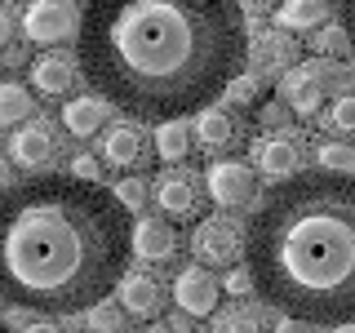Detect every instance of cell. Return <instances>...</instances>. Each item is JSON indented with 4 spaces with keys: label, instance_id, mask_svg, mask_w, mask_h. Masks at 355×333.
<instances>
[{
    "label": "cell",
    "instance_id": "cell-19",
    "mask_svg": "<svg viewBox=\"0 0 355 333\" xmlns=\"http://www.w3.org/2000/svg\"><path fill=\"white\" fill-rule=\"evenodd\" d=\"M253 62L258 67H288L297 62V44L288 31H258L253 36Z\"/></svg>",
    "mask_w": 355,
    "mask_h": 333
},
{
    "label": "cell",
    "instance_id": "cell-5",
    "mask_svg": "<svg viewBox=\"0 0 355 333\" xmlns=\"http://www.w3.org/2000/svg\"><path fill=\"white\" fill-rule=\"evenodd\" d=\"M191 249L200 262L227 266L249 249V231H240V222H231V218H205L191 236Z\"/></svg>",
    "mask_w": 355,
    "mask_h": 333
},
{
    "label": "cell",
    "instance_id": "cell-35",
    "mask_svg": "<svg viewBox=\"0 0 355 333\" xmlns=\"http://www.w3.org/2000/svg\"><path fill=\"white\" fill-rule=\"evenodd\" d=\"M22 333H62V329L53 325V320H31V325L22 329Z\"/></svg>",
    "mask_w": 355,
    "mask_h": 333
},
{
    "label": "cell",
    "instance_id": "cell-6",
    "mask_svg": "<svg viewBox=\"0 0 355 333\" xmlns=\"http://www.w3.org/2000/svg\"><path fill=\"white\" fill-rule=\"evenodd\" d=\"M173 302H178V311H187V316H196V320L218 316L214 275H209L205 266H182V271L173 275Z\"/></svg>",
    "mask_w": 355,
    "mask_h": 333
},
{
    "label": "cell",
    "instance_id": "cell-18",
    "mask_svg": "<svg viewBox=\"0 0 355 333\" xmlns=\"http://www.w3.org/2000/svg\"><path fill=\"white\" fill-rule=\"evenodd\" d=\"M120 307L138 320H151L155 311H160V284H155L151 275H125V280H120Z\"/></svg>",
    "mask_w": 355,
    "mask_h": 333
},
{
    "label": "cell",
    "instance_id": "cell-20",
    "mask_svg": "<svg viewBox=\"0 0 355 333\" xmlns=\"http://www.w3.org/2000/svg\"><path fill=\"white\" fill-rule=\"evenodd\" d=\"M155 151H160L169 164L187 160V151H191V129H187L182 120H169V125H160V133H155Z\"/></svg>",
    "mask_w": 355,
    "mask_h": 333
},
{
    "label": "cell",
    "instance_id": "cell-11",
    "mask_svg": "<svg viewBox=\"0 0 355 333\" xmlns=\"http://www.w3.org/2000/svg\"><path fill=\"white\" fill-rule=\"evenodd\" d=\"M297 164H302V151H297L293 138H258V147H253V169L275 178V182H288V178H297Z\"/></svg>",
    "mask_w": 355,
    "mask_h": 333
},
{
    "label": "cell",
    "instance_id": "cell-31",
    "mask_svg": "<svg viewBox=\"0 0 355 333\" xmlns=\"http://www.w3.org/2000/svg\"><path fill=\"white\" fill-rule=\"evenodd\" d=\"M271 333H315V325H311V320H293V316H284Z\"/></svg>",
    "mask_w": 355,
    "mask_h": 333
},
{
    "label": "cell",
    "instance_id": "cell-30",
    "mask_svg": "<svg viewBox=\"0 0 355 333\" xmlns=\"http://www.w3.org/2000/svg\"><path fill=\"white\" fill-rule=\"evenodd\" d=\"M98 160L94 155H71V178H80V182H98Z\"/></svg>",
    "mask_w": 355,
    "mask_h": 333
},
{
    "label": "cell",
    "instance_id": "cell-16",
    "mask_svg": "<svg viewBox=\"0 0 355 333\" xmlns=\"http://www.w3.org/2000/svg\"><path fill=\"white\" fill-rule=\"evenodd\" d=\"M155 205H160L169 218H191L196 214V182L182 169L164 173L160 182H155Z\"/></svg>",
    "mask_w": 355,
    "mask_h": 333
},
{
    "label": "cell",
    "instance_id": "cell-25",
    "mask_svg": "<svg viewBox=\"0 0 355 333\" xmlns=\"http://www.w3.org/2000/svg\"><path fill=\"white\" fill-rule=\"evenodd\" d=\"M329 125H333V129H342V133H355V89H347V94L333 98V107H329Z\"/></svg>",
    "mask_w": 355,
    "mask_h": 333
},
{
    "label": "cell",
    "instance_id": "cell-39",
    "mask_svg": "<svg viewBox=\"0 0 355 333\" xmlns=\"http://www.w3.org/2000/svg\"><path fill=\"white\" fill-rule=\"evenodd\" d=\"M151 333H173V325H151Z\"/></svg>",
    "mask_w": 355,
    "mask_h": 333
},
{
    "label": "cell",
    "instance_id": "cell-22",
    "mask_svg": "<svg viewBox=\"0 0 355 333\" xmlns=\"http://www.w3.org/2000/svg\"><path fill=\"white\" fill-rule=\"evenodd\" d=\"M214 333H258V316L249 307H218L214 316Z\"/></svg>",
    "mask_w": 355,
    "mask_h": 333
},
{
    "label": "cell",
    "instance_id": "cell-28",
    "mask_svg": "<svg viewBox=\"0 0 355 333\" xmlns=\"http://www.w3.org/2000/svg\"><path fill=\"white\" fill-rule=\"evenodd\" d=\"M116 200L125 209H142V200H147V182H142V178H120V182H116Z\"/></svg>",
    "mask_w": 355,
    "mask_h": 333
},
{
    "label": "cell",
    "instance_id": "cell-4",
    "mask_svg": "<svg viewBox=\"0 0 355 333\" xmlns=\"http://www.w3.org/2000/svg\"><path fill=\"white\" fill-rule=\"evenodd\" d=\"M85 14L76 9V0H31L22 14V36L31 44H58L76 31L80 36Z\"/></svg>",
    "mask_w": 355,
    "mask_h": 333
},
{
    "label": "cell",
    "instance_id": "cell-34",
    "mask_svg": "<svg viewBox=\"0 0 355 333\" xmlns=\"http://www.w3.org/2000/svg\"><path fill=\"white\" fill-rule=\"evenodd\" d=\"M240 5L249 9V14H266V9H280L275 0H240Z\"/></svg>",
    "mask_w": 355,
    "mask_h": 333
},
{
    "label": "cell",
    "instance_id": "cell-21",
    "mask_svg": "<svg viewBox=\"0 0 355 333\" xmlns=\"http://www.w3.org/2000/svg\"><path fill=\"white\" fill-rule=\"evenodd\" d=\"M31 107H36V103H31V94L18 80L0 85V125H18V120H27Z\"/></svg>",
    "mask_w": 355,
    "mask_h": 333
},
{
    "label": "cell",
    "instance_id": "cell-33",
    "mask_svg": "<svg viewBox=\"0 0 355 333\" xmlns=\"http://www.w3.org/2000/svg\"><path fill=\"white\" fill-rule=\"evenodd\" d=\"M0 40H14V9H0Z\"/></svg>",
    "mask_w": 355,
    "mask_h": 333
},
{
    "label": "cell",
    "instance_id": "cell-3",
    "mask_svg": "<svg viewBox=\"0 0 355 333\" xmlns=\"http://www.w3.org/2000/svg\"><path fill=\"white\" fill-rule=\"evenodd\" d=\"M258 298L311 325L355 320V173H297L249 218Z\"/></svg>",
    "mask_w": 355,
    "mask_h": 333
},
{
    "label": "cell",
    "instance_id": "cell-29",
    "mask_svg": "<svg viewBox=\"0 0 355 333\" xmlns=\"http://www.w3.org/2000/svg\"><path fill=\"white\" fill-rule=\"evenodd\" d=\"M249 289H258V284H253V271H249V266H236V271H227V293L244 298Z\"/></svg>",
    "mask_w": 355,
    "mask_h": 333
},
{
    "label": "cell",
    "instance_id": "cell-32",
    "mask_svg": "<svg viewBox=\"0 0 355 333\" xmlns=\"http://www.w3.org/2000/svg\"><path fill=\"white\" fill-rule=\"evenodd\" d=\"M342 27L351 36V53H355V0H342Z\"/></svg>",
    "mask_w": 355,
    "mask_h": 333
},
{
    "label": "cell",
    "instance_id": "cell-23",
    "mask_svg": "<svg viewBox=\"0 0 355 333\" xmlns=\"http://www.w3.org/2000/svg\"><path fill=\"white\" fill-rule=\"evenodd\" d=\"M315 160H320V169H329V173H351L355 169V147H347V142H324V147L315 151Z\"/></svg>",
    "mask_w": 355,
    "mask_h": 333
},
{
    "label": "cell",
    "instance_id": "cell-17",
    "mask_svg": "<svg viewBox=\"0 0 355 333\" xmlns=\"http://www.w3.org/2000/svg\"><path fill=\"white\" fill-rule=\"evenodd\" d=\"M107 111H111L107 98H71L62 107V125L71 129V138H94L107 125Z\"/></svg>",
    "mask_w": 355,
    "mask_h": 333
},
{
    "label": "cell",
    "instance_id": "cell-15",
    "mask_svg": "<svg viewBox=\"0 0 355 333\" xmlns=\"http://www.w3.org/2000/svg\"><path fill=\"white\" fill-rule=\"evenodd\" d=\"M196 142L205 151H222L236 142V116L227 107H205L196 111Z\"/></svg>",
    "mask_w": 355,
    "mask_h": 333
},
{
    "label": "cell",
    "instance_id": "cell-13",
    "mask_svg": "<svg viewBox=\"0 0 355 333\" xmlns=\"http://www.w3.org/2000/svg\"><path fill=\"white\" fill-rule=\"evenodd\" d=\"M178 249V236L169 222H155V218H142L138 227H133V253H138L142 262H169Z\"/></svg>",
    "mask_w": 355,
    "mask_h": 333
},
{
    "label": "cell",
    "instance_id": "cell-27",
    "mask_svg": "<svg viewBox=\"0 0 355 333\" xmlns=\"http://www.w3.org/2000/svg\"><path fill=\"white\" fill-rule=\"evenodd\" d=\"M120 325H125V316H120L111 302H98L94 311H89V329L94 333H120Z\"/></svg>",
    "mask_w": 355,
    "mask_h": 333
},
{
    "label": "cell",
    "instance_id": "cell-9",
    "mask_svg": "<svg viewBox=\"0 0 355 333\" xmlns=\"http://www.w3.org/2000/svg\"><path fill=\"white\" fill-rule=\"evenodd\" d=\"M9 151H14V160L22 169H40V164H49L58 155V133H53L49 120H31V125H22L14 133Z\"/></svg>",
    "mask_w": 355,
    "mask_h": 333
},
{
    "label": "cell",
    "instance_id": "cell-36",
    "mask_svg": "<svg viewBox=\"0 0 355 333\" xmlns=\"http://www.w3.org/2000/svg\"><path fill=\"white\" fill-rule=\"evenodd\" d=\"M191 320H196V316H187V311H182V316H173L169 325H173V333H191Z\"/></svg>",
    "mask_w": 355,
    "mask_h": 333
},
{
    "label": "cell",
    "instance_id": "cell-12",
    "mask_svg": "<svg viewBox=\"0 0 355 333\" xmlns=\"http://www.w3.org/2000/svg\"><path fill=\"white\" fill-rule=\"evenodd\" d=\"M76 62L67 58V53H44V58L31 62V85L40 89V94H49V98H62V94H71V85H76Z\"/></svg>",
    "mask_w": 355,
    "mask_h": 333
},
{
    "label": "cell",
    "instance_id": "cell-8",
    "mask_svg": "<svg viewBox=\"0 0 355 333\" xmlns=\"http://www.w3.org/2000/svg\"><path fill=\"white\" fill-rule=\"evenodd\" d=\"M324 80H329V67H293L280 80V98L297 116H315L320 98H324Z\"/></svg>",
    "mask_w": 355,
    "mask_h": 333
},
{
    "label": "cell",
    "instance_id": "cell-38",
    "mask_svg": "<svg viewBox=\"0 0 355 333\" xmlns=\"http://www.w3.org/2000/svg\"><path fill=\"white\" fill-rule=\"evenodd\" d=\"M333 333H355V320L351 325H333Z\"/></svg>",
    "mask_w": 355,
    "mask_h": 333
},
{
    "label": "cell",
    "instance_id": "cell-24",
    "mask_svg": "<svg viewBox=\"0 0 355 333\" xmlns=\"http://www.w3.org/2000/svg\"><path fill=\"white\" fill-rule=\"evenodd\" d=\"M311 49H315V53H342V49H351V36H347V27H342V18L338 22H324V27L311 36Z\"/></svg>",
    "mask_w": 355,
    "mask_h": 333
},
{
    "label": "cell",
    "instance_id": "cell-10",
    "mask_svg": "<svg viewBox=\"0 0 355 333\" xmlns=\"http://www.w3.org/2000/svg\"><path fill=\"white\" fill-rule=\"evenodd\" d=\"M103 160L116 169H142L147 164V138L133 120H120L103 133Z\"/></svg>",
    "mask_w": 355,
    "mask_h": 333
},
{
    "label": "cell",
    "instance_id": "cell-37",
    "mask_svg": "<svg viewBox=\"0 0 355 333\" xmlns=\"http://www.w3.org/2000/svg\"><path fill=\"white\" fill-rule=\"evenodd\" d=\"M262 120H266V125H280V120H284V107H266Z\"/></svg>",
    "mask_w": 355,
    "mask_h": 333
},
{
    "label": "cell",
    "instance_id": "cell-7",
    "mask_svg": "<svg viewBox=\"0 0 355 333\" xmlns=\"http://www.w3.org/2000/svg\"><path fill=\"white\" fill-rule=\"evenodd\" d=\"M205 187L214 205H249L253 200V169L244 160H218L205 169Z\"/></svg>",
    "mask_w": 355,
    "mask_h": 333
},
{
    "label": "cell",
    "instance_id": "cell-1",
    "mask_svg": "<svg viewBox=\"0 0 355 333\" xmlns=\"http://www.w3.org/2000/svg\"><path fill=\"white\" fill-rule=\"evenodd\" d=\"M76 62L111 107L160 125L182 120L240 76V0H89Z\"/></svg>",
    "mask_w": 355,
    "mask_h": 333
},
{
    "label": "cell",
    "instance_id": "cell-2",
    "mask_svg": "<svg viewBox=\"0 0 355 333\" xmlns=\"http://www.w3.org/2000/svg\"><path fill=\"white\" fill-rule=\"evenodd\" d=\"M133 222L116 191L71 173H40L5 196L0 280L9 307L94 311L129 275Z\"/></svg>",
    "mask_w": 355,
    "mask_h": 333
},
{
    "label": "cell",
    "instance_id": "cell-26",
    "mask_svg": "<svg viewBox=\"0 0 355 333\" xmlns=\"http://www.w3.org/2000/svg\"><path fill=\"white\" fill-rule=\"evenodd\" d=\"M258 94H262L258 76H236V80L227 85V103L231 107H253V103H258Z\"/></svg>",
    "mask_w": 355,
    "mask_h": 333
},
{
    "label": "cell",
    "instance_id": "cell-14",
    "mask_svg": "<svg viewBox=\"0 0 355 333\" xmlns=\"http://www.w3.org/2000/svg\"><path fill=\"white\" fill-rule=\"evenodd\" d=\"M329 18V0H280L275 9V27L280 31H320Z\"/></svg>",
    "mask_w": 355,
    "mask_h": 333
}]
</instances>
